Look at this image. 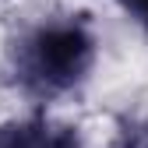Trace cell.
Segmentation results:
<instances>
[{
	"mask_svg": "<svg viewBox=\"0 0 148 148\" xmlns=\"http://www.w3.org/2000/svg\"><path fill=\"white\" fill-rule=\"evenodd\" d=\"M95 64V35L85 18H49L25 32L11 49V71L18 85L35 99L64 95Z\"/></svg>",
	"mask_w": 148,
	"mask_h": 148,
	"instance_id": "6da1fadb",
	"label": "cell"
},
{
	"mask_svg": "<svg viewBox=\"0 0 148 148\" xmlns=\"http://www.w3.org/2000/svg\"><path fill=\"white\" fill-rule=\"evenodd\" d=\"M0 148H85V141L74 127L35 116V120L0 127Z\"/></svg>",
	"mask_w": 148,
	"mask_h": 148,
	"instance_id": "7a4b0ae2",
	"label": "cell"
},
{
	"mask_svg": "<svg viewBox=\"0 0 148 148\" xmlns=\"http://www.w3.org/2000/svg\"><path fill=\"white\" fill-rule=\"evenodd\" d=\"M120 7L131 14L141 28H148V0H120Z\"/></svg>",
	"mask_w": 148,
	"mask_h": 148,
	"instance_id": "3957f363",
	"label": "cell"
}]
</instances>
